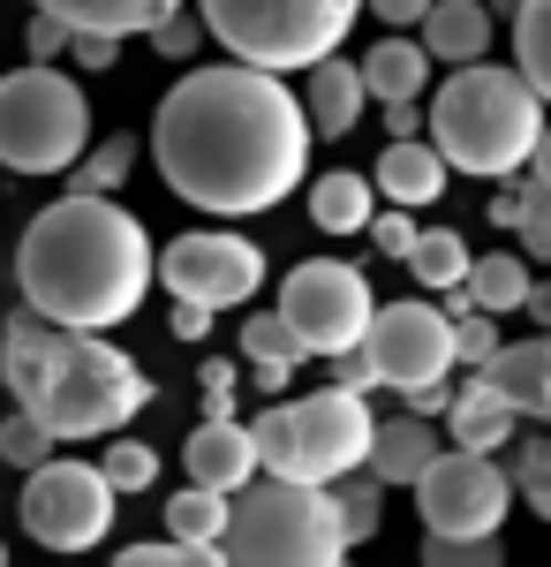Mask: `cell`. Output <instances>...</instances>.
I'll return each mask as SVG.
<instances>
[{
  "label": "cell",
  "instance_id": "cell-49",
  "mask_svg": "<svg viewBox=\"0 0 551 567\" xmlns=\"http://www.w3.org/2000/svg\"><path fill=\"white\" fill-rule=\"evenodd\" d=\"M250 386L257 393H288L295 386V363H250Z\"/></svg>",
  "mask_w": 551,
  "mask_h": 567
},
{
  "label": "cell",
  "instance_id": "cell-32",
  "mask_svg": "<svg viewBox=\"0 0 551 567\" xmlns=\"http://www.w3.org/2000/svg\"><path fill=\"white\" fill-rule=\"evenodd\" d=\"M98 470H106V484H114V492H152V484H159V454H152L144 439L114 432V446L98 454Z\"/></svg>",
  "mask_w": 551,
  "mask_h": 567
},
{
  "label": "cell",
  "instance_id": "cell-3",
  "mask_svg": "<svg viewBox=\"0 0 551 567\" xmlns=\"http://www.w3.org/2000/svg\"><path fill=\"white\" fill-rule=\"evenodd\" d=\"M0 386L15 409H31L45 432L61 439H114L144 416L152 379L128 349L106 333L53 326L45 310H0Z\"/></svg>",
  "mask_w": 551,
  "mask_h": 567
},
{
  "label": "cell",
  "instance_id": "cell-36",
  "mask_svg": "<svg viewBox=\"0 0 551 567\" xmlns=\"http://www.w3.org/2000/svg\"><path fill=\"white\" fill-rule=\"evenodd\" d=\"M424 567H507V545L499 537H438V529H424Z\"/></svg>",
  "mask_w": 551,
  "mask_h": 567
},
{
  "label": "cell",
  "instance_id": "cell-29",
  "mask_svg": "<svg viewBox=\"0 0 551 567\" xmlns=\"http://www.w3.org/2000/svg\"><path fill=\"white\" fill-rule=\"evenodd\" d=\"M507 477H513V499L537 515V523H551V439H507Z\"/></svg>",
  "mask_w": 551,
  "mask_h": 567
},
{
  "label": "cell",
  "instance_id": "cell-48",
  "mask_svg": "<svg viewBox=\"0 0 551 567\" xmlns=\"http://www.w3.org/2000/svg\"><path fill=\"white\" fill-rule=\"evenodd\" d=\"M212 333V310L205 303H174V341H205Z\"/></svg>",
  "mask_w": 551,
  "mask_h": 567
},
{
  "label": "cell",
  "instance_id": "cell-20",
  "mask_svg": "<svg viewBox=\"0 0 551 567\" xmlns=\"http://www.w3.org/2000/svg\"><path fill=\"white\" fill-rule=\"evenodd\" d=\"M491 8L484 0H430V16L416 23V39H424V53L438 61V69H461V61H484L491 53Z\"/></svg>",
  "mask_w": 551,
  "mask_h": 567
},
{
  "label": "cell",
  "instance_id": "cell-37",
  "mask_svg": "<svg viewBox=\"0 0 551 567\" xmlns=\"http://www.w3.org/2000/svg\"><path fill=\"white\" fill-rule=\"evenodd\" d=\"M491 355H499V318H491V310H468V318H454V363L484 371Z\"/></svg>",
  "mask_w": 551,
  "mask_h": 567
},
{
  "label": "cell",
  "instance_id": "cell-21",
  "mask_svg": "<svg viewBox=\"0 0 551 567\" xmlns=\"http://www.w3.org/2000/svg\"><path fill=\"white\" fill-rule=\"evenodd\" d=\"M355 69H363V91H371V99H424V91H430V69H438V61L424 53V39H408V31H385V39L371 45L363 61H355Z\"/></svg>",
  "mask_w": 551,
  "mask_h": 567
},
{
  "label": "cell",
  "instance_id": "cell-39",
  "mask_svg": "<svg viewBox=\"0 0 551 567\" xmlns=\"http://www.w3.org/2000/svg\"><path fill=\"white\" fill-rule=\"evenodd\" d=\"M363 235L378 243V258H401V265H408V250H416V219H408V205L371 213V227H363Z\"/></svg>",
  "mask_w": 551,
  "mask_h": 567
},
{
  "label": "cell",
  "instance_id": "cell-4",
  "mask_svg": "<svg viewBox=\"0 0 551 567\" xmlns=\"http://www.w3.org/2000/svg\"><path fill=\"white\" fill-rule=\"evenodd\" d=\"M551 106L537 99V84L521 69H499L491 53L446 69V84L430 91L424 106V136L446 152L454 175L476 182H513L537 159V136H544Z\"/></svg>",
  "mask_w": 551,
  "mask_h": 567
},
{
  "label": "cell",
  "instance_id": "cell-12",
  "mask_svg": "<svg viewBox=\"0 0 551 567\" xmlns=\"http://www.w3.org/2000/svg\"><path fill=\"white\" fill-rule=\"evenodd\" d=\"M159 288L174 303H205V310H242L264 288V250L250 235L227 227H189L159 250Z\"/></svg>",
  "mask_w": 551,
  "mask_h": 567
},
{
  "label": "cell",
  "instance_id": "cell-45",
  "mask_svg": "<svg viewBox=\"0 0 551 567\" xmlns=\"http://www.w3.org/2000/svg\"><path fill=\"white\" fill-rule=\"evenodd\" d=\"M385 106V136H424V99H378Z\"/></svg>",
  "mask_w": 551,
  "mask_h": 567
},
{
  "label": "cell",
  "instance_id": "cell-51",
  "mask_svg": "<svg viewBox=\"0 0 551 567\" xmlns=\"http://www.w3.org/2000/svg\"><path fill=\"white\" fill-rule=\"evenodd\" d=\"M529 175L551 189V122H544V136H537V159H529Z\"/></svg>",
  "mask_w": 551,
  "mask_h": 567
},
{
  "label": "cell",
  "instance_id": "cell-17",
  "mask_svg": "<svg viewBox=\"0 0 551 567\" xmlns=\"http://www.w3.org/2000/svg\"><path fill=\"white\" fill-rule=\"evenodd\" d=\"M446 432H454V446H476V454H507V439L521 432V409H513V401L491 386L484 371H468L461 386H454Z\"/></svg>",
  "mask_w": 551,
  "mask_h": 567
},
{
  "label": "cell",
  "instance_id": "cell-34",
  "mask_svg": "<svg viewBox=\"0 0 551 567\" xmlns=\"http://www.w3.org/2000/svg\"><path fill=\"white\" fill-rule=\"evenodd\" d=\"M114 567H227L219 545H189V537H159V545H122Z\"/></svg>",
  "mask_w": 551,
  "mask_h": 567
},
{
  "label": "cell",
  "instance_id": "cell-23",
  "mask_svg": "<svg viewBox=\"0 0 551 567\" xmlns=\"http://www.w3.org/2000/svg\"><path fill=\"white\" fill-rule=\"evenodd\" d=\"M31 8L61 16L69 31H114V39H128V31H152L174 8H189V0H31Z\"/></svg>",
  "mask_w": 551,
  "mask_h": 567
},
{
  "label": "cell",
  "instance_id": "cell-9",
  "mask_svg": "<svg viewBox=\"0 0 551 567\" xmlns=\"http://www.w3.org/2000/svg\"><path fill=\"white\" fill-rule=\"evenodd\" d=\"M114 484L98 462H61V454H45L39 470H23V499H15V515L23 529L39 537L45 553H91L106 529H114Z\"/></svg>",
  "mask_w": 551,
  "mask_h": 567
},
{
  "label": "cell",
  "instance_id": "cell-40",
  "mask_svg": "<svg viewBox=\"0 0 551 567\" xmlns=\"http://www.w3.org/2000/svg\"><path fill=\"white\" fill-rule=\"evenodd\" d=\"M197 386H205V416H235V393H242V371H235L227 355H205Z\"/></svg>",
  "mask_w": 551,
  "mask_h": 567
},
{
  "label": "cell",
  "instance_id": "cell-1",
  "mask_svg": "<svg viewBox=\"0 0 551 567\" xmlns=\"http://www.w3.org/2000/svg\"><path fill=\"white\" fill-rule=\"evenodd\" d=\"M152 159L181 205L212 219H250L288 205L310 175V114L302 91L257 61L189 69L152 114Z\"/></svg>",
  "mask_w": 551,
  "mask_h": 567
},
{
  "label": "cell",
  "instance_id": "cell-50",
  "mask_svg": "<svg viewBox=\"0 0 551 567\" xmlns=\"http://www.w3.org/2000/svg\"><path fill=\"white\" fill-rule=\"evenodd\" d=\"M529 318H537V333H551V280H529Z\"/></svg>",
  "mask_w": 551,
  "mask_h": 567
},
{
  "label": "cell",
  "instance_id": "cell-2",
  "mask_svg": "<svg viewBox=\"0 0 551 567\" xmlns=\"http://www.w3.org/2000/svg\"><path fill=\"white\" fill-rule=\"evenodd\" d=\"M152 280H159V250H152L144 219L91 189H69L61 205L31 213L23 243H15L23 303L76 333H106V326L136 318Z\"/></svg>",
  "mask_w": 551,
  "mask_h": 567
},
{
  "label": "cell",
  "instance_id": "cell-13",
  "mask_svg": "<svg viewBox=\"0 0 551 567\" xmlns=\"http://www.w3.org/2000/svg\"><path fill=\"white\" fill-rule=\"evenodd\" d=\"M363 349H371V363H378V379L393 393H416L454 371V318H446V303H424V296L385 303V310H371Z\"/></svg>",
  "mask_w": 551,
  "mask_h": 567
},
{
  "label": "cell",
  "instance_id": "cell-5",
  "mask_svg": "<svg viewBox=\"0 0 551 567\" xmlns=\"http://www.w3.org/2000/svg\"><path fill=\"white\" fill-rule=\"evenodd\" d=\"M227 567H340L347 537H340L333 484H295L257 470L235 499H227V537H219Z\"/></svg>",
  "mask_w": 551,
  "mask_h": 567
},
{
  "label": "cell",
  "instance_id": "cell-27",
  "mask_svg": "<svg viewBox=\"0 0 551 567\" xmlns=\"http://www.w3.org/2000/svg\"><path fill=\"white\" fill-rule=\"evenodd\" d=\"M513 69L537 84V99L551 106V0H521L513 8Z\"/></svg>",
  "mask_w": 551,
  "mask_h": 567
},
{
  "label": "cell",
  "instance_id": "cell-16",
  "mask_svg": "<svg viewBox=\"0 0 551 567\" xmlns=\"http://www.w3.org/2000/svg\"><path fill=\"white\" fill-rule=\"evenodd\" d=\"M446 175H454V167H446V152H438L430 136H393L378 152V175L371 182H378L385 205H408V213H416V205H438V197H446Z\"/></svg>",
  "mask_w": 551,
  "mask_h": 567
},
{
  "label": "cell",
  "instance_id": "cell-28",
  "mask_svg": "<svg viewBox=\"0 0 551 567\" xmlns=\"http://www.w3.org/2000/svg\"><path fill=\"white\" fill-rule=\"evenodd\" d=\"M167 537L219 545V537H227V492H212V484H181V492L167 499Z\"/></svg>",
  "mask_w": 551,
  "mask_h": 567
},
{
  "label": "cell",
  "instance_id": "cell-41",
  "mask_svg": "<svg viewBox=\"0 0 551 567\" xmlns=\"http://www.w3.org/2000/svg\"><path fill=\"white\" fill-rule=\"evenodd\" d=\"M69 61H76L84 76H106V69L122 61V39H114V31H69Z\"/></svg>",
  "mask_w": 551,
  "mask_h": 567
},
{
  "label": "cell",
  "instance_id": "cell-22",
  "mask_svg": "<svg viewBox=\"0 0 551 567\" xmlns=\"http://www.w3.org/2000/svg\"><path fill=\"white\" fill-rule=\"evenodd\" d=\"M378 213V182L355 175V167H333V175L310 182V219L325 227V235H363Z\"/></svg>",
  "mask_w": 551,
  "mask_h": 567
},
{
  "label": "cell",
  "instance_id": "cell-55",
  "mask_svg": "<svg viewBox=\"0 0 551 567\" xmlns=\"http://www.w3.org/2000/svg\"><path fill=\"white\" fill-rule=\"evenodd\" d=\"M0 310H8V303H0Z\"/></svg>",
  "mask_w": 551,
  "mask_h": 567
},
{
  "label": "cell",
  "instance_id": "cell-33",
  "mask_svg": "<svg viewBox=\"0 0 551 567\" xmlns=\"http://www.w3.org/2000/svg\"><path fill=\"white\" fill-rule=\"evenodd\" d=\"M53 446H61V439L45 432L31 409H8V416H0V462H8V470H39Z\"/></svg>",
  "mask_w": 551,
  "mask_h": 567
},
{
  "label": "cell",
  "instance_id": "cell-6",
  "mask_svg": "<svg viewBox=\"0 0 551 567\" xmlns=\"http://www.w3.org/2000/svg\"><path fill=\"white\" fill-rule=\"evenodd\" d=\"M371 432H378L371 393H347V386L302 393V401H272L250 424L264 477H295V484H333L347 470H363L371 462Z\"/></svg>",
  "mask_w": 551,
  "mask_h": 567
},
{
  "label": "cell",
  "instance_id": "cell-44",
  "mask_svg": "<svg viewBox=\"0 0 551 567\" xmlns=\"http://www.w3.org/2000/svg\"><path fill=\"white\" fill-rule=\"evenodd\" d=\"M363 8L378 16L385 31H416V23H424V16H430V0H363Z\"/></svg>",
  "mask_w": 551,
  "mask_h": 567
},
{
  "label": "cell",
  "instance_id": "cell-56",
  "mask_svg": "<svg viewBox=\"0 0 551 567\" xmlns=\"http://www.w3.org/2000/svg\"><path fill=\"white\" fill-rule=\"evenodd\" d=\"M340 567H347V560H340Z\"/></svg>",
  "mask_w": 551,
  "mask_h": 567
},
{
  "label": "cell",
  "instance_id": "cell-11",
  "mask_svg": "<svg viewBox=\"0 0 551 567\" xmlns=\"http://www.w3.org/2000/svg\"><path fill=\"white\" fill-rule=\"evenodd\" d=\"M371 280H363V265H340V258H310L295 265L288 280H280V318L302 333V349L310 355H340L355 349L363 333H371Z\"/></svg>",
  "mask_w": 551,
  "mask_h": 567
},
{
  "label": "cell",
  "instance_id": "cell-26",
  "mask_svg": "<svg viewBox=\"0 0 551 567\" xmlns=\"http://www.w3.org/2000/svg\"><path fill=\"white\" fill-rule=\"evenodd\" d=\"M408 272L424 280L430 296H446V288H461L468 280V243L454 227H416V250H408Z\"/></svg>",
  "mask_w": 551,
  "mask_h": 567
},
{
  "label": "cell",
  "instance_id": "cell-31",
  "mask_svg": "<svg viewBox=\"0 0 551 567\" xmlns=\"http://www.w3.org/2000/svg\"><path fill=\"white\" fill-rule=\"evenodd\" d=\"M242 355H250V363H310V349H302V333L295 326H288V318H280V310H257L250 326H242Z\"/></svg>",
  "mask_w": 551,
  "mask_h": 567
},
{
  "label": "cell",
  "instance_id": "cell-30",
  "mask_svg": "<svg viewBox=\"0 0 551 567\" xmlns=\"http://www.w3.org/2000/svg\"><path fill=\"white\" fill-rule=\"evenodd\" d=\"M128 175H136V136H106V144H84V159L69 167V189L114 197V189H122Z\"/></svg>",
  "mask_w": 551,
  "mask_h": 567
},
{
  "label": "cell",
  "instance_id": "cell-53",
  "mask_svg": "<svg viewBox=\"0 0 551 567\" xmlns=\"http://www.w3.org/2000/svg\"><path fill=\"white\" fill-rule=\"evenodd\" d=\"M0 567H8V545H0Z\"/></svg>",
  "mask_w": 551,
  "mask_h": 567
},
{
  "label": "cell",
  "instance_id": "cell-19",
  "mask_svg": "<svg viewBox=\"0 0 551 567\" xmlns=\"http://www.w3.org/2000/svg\"><path fill=\"white\" fill-rule=\"evenodd\" d=\"M430 462H438V432H430V416L408 409V416H385L378 432H371V462H363V470H371L385 492H408Z\"/></svg>",
  "mask_w": 551,
  "mask_h": 567
},
{
  "label": "cell",
  "instance_id": "cell-7",
  "mask_svg": "<svg viewBox=\"0 0 551 567\" xmlns=\"http://www.w3.org/2000/svg\"><path fill=\"white\" fill-rule=\"evenodd\" d=\"M91 144V99L61 61H23L0 76V167L69 175Z\"/></svg>",
  "mask_w": 551,
  "mask_h": 567
},
{
  "label": "cell",
  "instance_id": "cell-25",
  "mask_svg": "<svg viewBox=\"0 0 551 567\" xmlns=\"http://www.w3.org/2000/svg\"><path fill=\"white\" fill-rule=\"evenodd\" d=\"M333 507H340V537L355 553V545H371L385 529V484L371 470H347V477H333Z\"/></svg>",
  "mask_w": 551,
  "mask_h": 567
},
{
  "label": "cell",
  "instance_id": "cell-52",
  "mask_svg": "<svg viewBox=\"0 0 551 567\" xmlns=\"http://www.w3.org/2000/svg\"><path fill=\"white\" fill-rule=\"evenodd\" d=\"M484 8H491V23H513V8H521V0H484Z\"/></svg>",
  "mask_w": 551,
  "mask_h": 567
},
{
  "label": "cell",
  "instance_id": "cell-14",
  "mask_svg": "<svg viewBox=\"0 0 551 567\" xmlns=\"http://www.w3.org/2000/svg\"><path fill=\"white\" fill-rule=\"evenodd\" d=\"M181 470H189V484H212V492L235 499L264 462H257L250 424H235V416H205V424L189 432V446H181Z\"/></svg>",
  "mask_w": 551,
  "mask_h": 567
},
{
  "label": "cell",
  "instance_id": "cell-43",
  "mask_svg": "<svg viewBox=\"0 0 551 567\" xmlns=\"http://www.w3.org/2000/svg\"><path fill=\"white\" fill-rule=\"evenodd\" d=\"M23 45H31V61H61V53H69V23L39 8V16L23 23Z\"/></svg>",
  "mask_w": 551,
  "mask_h": 567
},
{
  "label": "cell",
  "instance_id": "cell-47",
  "mask_svg": "<svg viewBox=\"0 0 551 567\" xmlns=\"http://www.w3.org/2000/svg\"><path fill=\"white\" fill-rule=\"evenodd\" d=\"M401 401H408V409H416V416H446V409H454V386H446V379H430V386L401 393Z\"/></svg>",
  "mask_w": 551,
  "mask_h": 567
},
{
  "label": "cell",
  "instance_id": "cell-35",
  "mask_svg": "<svg viewBox=\"0 0 551 567\" xmlns=\"http://www.w3.org/2000/svg\"><path fill=\"white\" fill-rule=\"evenodd\" d=\"M513 250H521L529 265L551 258V189L537 175L521 182V227H513Z\"/></svg>",
  "mask_w": 551,
  "mask_h": 567
},
{
  "label": "cell",
  "instance_id": "cell-54",
  "mask_svg": "<svg viewBox=\"0 0 551 567\" xmlns=\"http://www.w3.org/2000/svg\"><path fill=\"white\" fill-rule=\"evenodd\" d=\"M0 401H8V386H0Z\"/></svg>",
  "mask_w": 551,
  "mask_h": 567
},
{
  "label": "cell",
  "instance_id": "cell-46",
  "mask_svg": "<svg viewBox=\"0 0 551 567\" xmlns=\"http://www.w3.org/2000/svg\"><path fill=\"white\" fill-rule=\"evenodd\" d=\"M484 213H491V227H499V235H513V227H521V182H499Z\"/></svg>",
  "mask_w": 551,
  "mask_h": 567
},
{
  "label": "cell",
  "instance_id": "cell-24",
  "mask_svg": "<svg viewBox=\"0 0 551 567\" xmlns=\"http://www.w3.org/2000/svg\"><path fill=\"white\" fill-rule=\"evenodd\" d=\"M529 280H537V272H529V258H521V250H491V258H468V296H476V310H491V318H499V310H521L529 303Z\"/></svg>",
  "mask_w": 551,
  "mask_h": 567
},
{
  "label": "cell",
  "instance_id": "cell-15",
  "mask_svg": "<svg viewBox=\"0 0 551 567\" xmlns=\"http://www.w3.org/2000/svg\"><path fill=\"white\" fill-rule=\"evenodd\" d=\"M363 106H371V91H363V69L355 61H310L302 69V114H310V136H347L363 122Z\"/></svg>",
  "mask_w": 551,
  "mask_h": 567
},
{
  "label": "cell",
  "instance_id": "cell-18",
  "mask_svg": "<svg viewBox=\"0 0 551 567\" xmlns=\"http://www.w3.org/2000/svg\"><path fill=\"white\" fill-rule=\"evenodd\" d=\"M484 379L507 393L521 416L551 424V333H529V341H499V355L484 363Z\"/></svg>",
  "mask_w": 551,
  "mask_h": 567
},
{
  "label": "cell",
  "instance_id": "cell-10",
  "mask_svg": "<svg viewBox=\"0 0 551 567\" xmlns=\"http://www.w3.org/2000/svg\"><path fill=\"white\" fill-rule=\"evenodd\" d=\"M408 492H416L424 529H438V537H499L507 507H521L507 454H476V446H438V462Z\"/></svg>",
  "mask_w": 551,
  "mask_h": 567
},
{
  "label": "cell",
  "instance_id": "cell-8",
  "mask_svg": "<svg viewBox=\"0 0 551 567\" xmlns=\"http://www.w3.org/2000/svg\"><path fill=\"white\" fill-rule=\"evenodd\" d=\"M197 16L235 61H257L272 76H302L310 61L340 53L363 0H197Z\"/></svg>",
  "mask_w": 551,
  "mask_h": 567
},
{
  "label": "cell",
  "instance_id": "cell-38",
  "mask_svg": "<svg viewBox=\"0 0 551 567\" xmlns=\"http://www.w3.org/2000/svg\"><path fill=\"white\" fill-rule=\"evenodd\" d=\"M144 39H152V53H167V61H189V53H197V45L212 39V31H205V16L174 8V16H159V23H152Z\"/></svg>",
  "mask_w": 551,
  "mask_h": 567
},
{
  "label": "cell",
  "instance_id": "cell-42",
  "mask_svg": "<svg viewBox=\"0 0 551 567\" xmlns=\"http://www.w3.org/2000/svg\"><path fill=\"white\" fill-rule=\"evenodd\" d=\"M325 363H333V386H347V393H378V386H385L363 341H355V349H340V355H325Z\"/></svg>",
  "mask_w": 551,
  "mask_h": 567
}]
</instances>
